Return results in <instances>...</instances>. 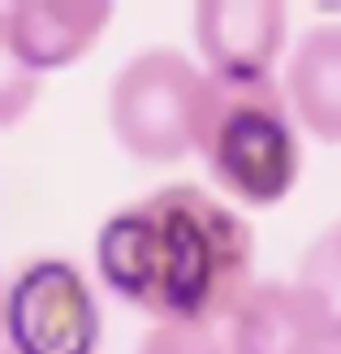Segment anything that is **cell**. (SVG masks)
I'll use <instances>...</instances> for the list:
<instances>
[{
	"label": "cell",
	"instance_id": "13",
	"mask_svg": "<svg viewBox=\"0 0 341 354\" xmlns=\"http://www.w3.org/2000/svg\"><path fill=\"white\" fill-rule=\"evenodd\" d=\"M0 354H5V350H0Z\"/></svg>",
	"mask_w": 341,
	"mask_h": 354
},
{
	"label": "cell",
	"instance_id": "8",
	"mask_svg": "<svg viewBox=\"0 0 341 354\" xmlns=\"http://www.w3.org/2000/svg\"><path fill=\"white\" fill-rule=\"evenodd\" d=\"M281 91L302 134L341 147V22H315L298 35Z\"/></svg>",
	"mask_w": 341,
	"mask_h": 354
},
{
	"label": "cell",
	"instance_id": "11",
	"mask_svg": "<svg viewBox=\"0 0 341 354\" xmlns=\"http://www.w3.org/2000/svg\"><path fill=\"white\" fill-rule=\"evenodd\" d=\"M311 354H341V320H329L324 333H320V342Z\"/></svg>",
	"mask_w": 341,
	"mask_h": 354
},
{
	"label": "cell",
	"instance_id": "3",
	"mask_svg": "<svg viewBox=\"0 0 341 354\" xmlns=\"http://www.w3.org/2000/svg\"><path fill=\"white\" fill-rule=\"evenodd\" d=\"M208 74L177 48H142L125 61L104 95L117 147L138 165H177L194 151Z\"/></svg>",
	"mask_w": 341,
	"mask_h": 354
},
{
	"label": "cell",
	"instance_id": "1",
	"mask_svg": "<svg viewBox=\"0 0 341 354\" xmlns=\"http://www.w3.org/2000/svg\"><path fill=\"white\" fill-rule=\"evenodd\" d=\"M95 272L151 324L225 328L255 286V229L221 194L169 182L95 229Z\"/></svg>",
	"mask_w": 341,
	"mask_h": 354
},
{
	"label": "cell",
	"instance_id": "4",
	"mask_svg": "<svg viewBox=\"0 0 341 354\" xmlns=\"http://www.w3.org/2000/svg\"><path fill=\"white\" fill-rule=\"evenodd\" d=\"M0 342L5 354H95L104 311L86 272L61 255L22 263L5 286Z\"/></svg>",
	"mask_w": 341,
	"mask_h": 354
},
{
	"label": "cell",
	"instance_id": "7",
	"mask_svg": "<svg viewBox=\"0 0 341 354\" xmlns=\"http://www.w3.org/2000/svg\"><path fill=\"white\" fill-rule=\"evenodd\" d=\"M324 324V311L298 281H255L221 337L229 354H311Z\"/></svg>",
	"mask_w": 341,
	"mask_h": 354
},
{
	"label": "cell",
	"instance_id": "10",
	"mask_svg": "<svg viewBox=\"0 0 341 354\" xmlns=\"http://www.w3.org/2000/svg\"><path fill=\"white\" fill-rule=\"evenodd\" d=\"M134 354H229L221 328H194V324H151L142 333Z\"/></svg>",
	"mask_w": 341,
	"mask_h": 354
},
{
	"label": "cell",
	"instance_id": "5",
	"mask_svg": "<svg viewBox=\"0 0 341 354\" xmlns=\"http://www.w3.org/2000/svg\"><path fill=\"white\" fill-rule=\"evenodd\" d=\"M190 30L208 78H273L290 39V9L281 0H199Z\"/></svg>",
	"mask_w": 341,
	"mask_h": 354
},
{
	"label": "cell",
	"instance_id": "6",
	"mask_svg": "<svg viewBox=\"0 0 341 354\" xmlns=\"http://www.w3.org/2000/svg\"><path fill=\"white\" fill-rule=\"evenodd\" d=\"M117 9L109 0H17L5 5L9 39L30 74H61L91 52L104 30L113 26Z\"/></svg>",
	"mask_w": 341,
	"mask_h": 354
},
{
	"label": "cell",
	"instance_id": "12",
	"mask_svg": "<svg viewBox=\"0 0 341 354\" xmlns=\"http://www.w3.org/2000/svg\"><path fill=\"white\" fill-rule=\"evenodd\" d=\"M0 311H5V286H0Z\"/></svg>",
	"mask_w": 341,
	"mask_h": 354
},
{
	"label": "cell",
	"instance_id": "9",
	"mask_svg": "<svg viewBox=\"0 0 341 354\" xmlns=\"http://www.w3.org/2000/svg\"><path fill=\"white\" fill-rule=\"evenodd\" d=\"M44 95V78L30 74L26 61L17 57V48L9 39V22L0 9V130H13L35 113V104Z\"/></svg>",
	"mask_w": 341,
	"mask_h": 354
},
{
	"label": "cell",
	"instance_id": "2",
	"mask_svg": "<svg viewBox=\"0 0 341 354\" xmlns=\"http://www.w3.org/2000/svg\"><path fill=\"white\" fill-rule=\"evenodd\" d=\"M194 151L216 190L242 207H277L302 177V130L277 78H208Z\"/></svg>",
	"mask_w": 341,
	"mask_h": 354
}]
</instances>
